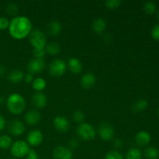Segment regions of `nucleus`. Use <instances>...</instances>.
<instances>
[{
  "mask_svg": "<svg viewBox=\"0 0 159 159\" xmlns=\"http://www.w3.org/2000/svg\"><path fill=\"white\" fill-rule=\"evenodd\" d=\"M120 4H121L120 0H107V1H106L105 2L106 7L110 9H116V8L119 7Z\"/></svg>",
  "mask_w": 159,
  "mask_h": 159,
  "instance_id": "nucleus-30",
  "label": "nucleus"
},
{
  "mask_svg": "<svg viewBox=\"0 0 159 159\" xmlns=\"http://www.w3.org/2000/svg\"><path fill=\"white\" fill-rule=\"evenodd\" d=\"M45 51L51 55H56L61 51V47L57 42H51L46 45Z\"/></svg>",
  "mask_w": 159,
  "mask_h": 159,
  "instance_id": "nucleus-22",
  "label": "nucleus"
},
{
  "mask_svg": "<svg viewBox=\"0 0 159 159\" xmlns=\"http://www.w3.org/2000/svg\"><path fill=\"white\" fill-rule=\"evenodd\" d=\"M23 78H24V74L23 71L19 69L12 70L8 75L9 82L12 83H19L23 80Z\"/></svg>",
  "mask_w": 159,
  "mask_h": 159,
  "instance_id": "nucleus-20",
  "label": "nucleus"
},
{
  "mask_svg": "<svg viewBox=\"0 0 159 159\" xmlns=\"http://www.w3.org/2000/svg\"><path fill=\"white\" fill-rule=\"evenodd\" d=\"M54 126L57 130L59 132L68 131L70 128V123L66 117L63 116H57L54 120Z\"/></svg>",
  "mask_w": 159,
  "mask_h": 159,
  "instance_id": "nucleus-12",
  "label": "nucleus"
},
{
  "mask_svg": "<svg viewBox=\"0 0 159 159\" xmlns=\"http://www.w3.org/2000/svg\"><path fill=\"white\" fill-rule=\"evenodd\" d=\"M148 106V102L146 99H139L132 105V110L135 113H139L145 110Z\"/></svg>",
  "mask_w": 159,
  "mask_h": 159,
  "instance_id": "nucleus-21",
  "label": "nucleus"
},
{
  "mask_svg": "<svg viewBox=\"0 0 159 159\" xmlns=\"http://www.w3.org/2000/svg\"><path fill=\"white\" fill-rule=\"evenodd\" d=\"M26 159H39V156L35 151L30 149L29 152L26 156Z\"/></svg>",
  "mask_w": 159,
  "mask_h": 159,
  "instance_id": "nucleus-35",
  "label": "nucleus"
},
{
  "mask_svg": "<svg viewBox=\"0 0 159 159\" xmlns=\"http://www.w3.org/2000/svg\"><path fill=\"white\" fill-rule=\"evenodd\" d=\"M77 135L83 141H91L96 135V129L89 123H82L76 129Z\"/></svg>",
  "mask_w": 159,
  "mask_h": 159,
  "instance_id": "nucleus-3",
  "label": "nucleus"
},
{
  "mask_svg": "<svg viewBox=\"0 0 159 159\" xmlns=\"http://www.w3.org/2000/svg\"><path fill=\"white\" fill-rule=\"evenodd\" d=\"M8 130L9 134L13 136H20L23 134L25 131V127L23 122L19 120H13L10 121L8 126Z\"/></svg>",
  "mask_w": 159,
  "mask_h": 159,
  "instance_id": "nucleus-11",
  "label": "nucleus"
},
{
  "mask_svg": "<svg viewBox=\"0 0 159 159\" xmlns=\"http://www.w3.org/2000/svg\"><path fill=\"white\" fill-rule=\"evenodd\" d=\"M72 117L73 120L76 123H78V124H82L83 122L84 119H85V115H84L83 112L81 111V110H76L72 114Z\"/></svg>",
  "mask_w": 159,
  "mask_h": 159,
  "instance_id": "nucleus-28",
  "label": "nucleus"
},
{
  "mask_svg": "<svg viewBox=\"0 0 159 159\" xmlns=\"http://www.w3.org/2000/svg\"><path fill=\"white\" fill-rule=\"evenodd\" d=\"M29 40L34 49L45 48L47 45V37L40 30H34L30 34Z\"/></svg>",
  "mask_w": 159,
  "mask_h": 159,
  "instance_id": "nucleus-5",
  "label": "nucleus"
},
{
  "mask_svg": "<svg viewBox=\"0 0 159 159\" xmlns=\"http://www.w3.org/2000/svg\"><path fill=\"white\" fill-rule=\"evenodd\" d=\"M6 73V68L2 65H0V75H3Z\"/></svg>",
  "mask_w": 159,
  "mask_h": 159,
  "instance_id": "nucleus-40",
  "label": "nucleus"
},
{
  "mask_svg": "<svg viewBox=\"0 0 159 159\" xmlns=\"http://www.w3.org/2000/svg\"><path fill=\"white\" fill-rule=\"evenodd\" d=\"M105 159H124L123 155L117 151H110L106 155Z\"/></svg>",
  "mask_w": 159,
  "mask_h": 159,
  "instance_id": "nucleus-29",
  "label": "nucleus"
},
{
  "mask_svg": "<svg viewBox=\"0 0 159 159\" xmlns=\"http://www.w3.org/2000/svg\"><path fill=\"white\" fill-rule=\"evenodd\" d=\"M10 148V152L14 158L19 159L26 156L30 151V146L26 141L23 140H18L12 143Z\"/></svg>",
  "mask_w": 159,
  "mask_h": 159,
  "instance_id": "nucleus-4",
  "label": "nucleus"
},
{
  "mask_svg": "<svg viewBox=\"0 0 159 159\" xmlns=\"http://www.w3.org/2000/svg\"><path fill=\"white\" fill-rule=\"evenodd\" d=\"M79 141L76 138H71L69 141V146L71 148H76L79 147Z\"/></svg>",
  "mask_w": 159,
  "mask_h": 159,
  "instance_id": "nucleus-37",
  "label": "nucleus"
},
{
  "mask_svg": "<svg viewBox=\"0 0 159 159\" xmlns=\"http://www.w3.org/2000/svg\"><path fill=\"white\" fill-rule=\"evenodd\" d=\"M113 146L116 148H121L124 146V141L120 138H116L113 141Z\"/></svg>",
  "mask_w": 159,
  "mask_h": 159,
  "instance_id": "nucleus-36",
  "label": "nucleus"
},
{
  "mask_svg": "<svg viewBox=\"0 0 159 159\" xmlns=\"http://www.w3.org/2000/svg\"><path fill=\"white\" fill-rule=\"evenodd\" d=\"M43 140V135L40 130H33L27 135V144L36 147L40 145Z\"/></svg>",
  "mask_w": 159,
  "mask_h": 159,
  "instance_id": "nucleus-10",
  "label": "nucleus"
},
{
  "mask_svg": "<svg viewBox=\"0 0 159 159\" xmlns=\"http://www.w3.org/2000/svg\"><path fill=\"white\" fill-rule=\"evenodd\" d=\"M18 6L15 3H9L6 6V12L9 15H16L18 12Z\"/></svg>",
  "mask_w": 159,
  "mask_h": 159,
  "instance_id": "nucleus-31",
  "label": "nucleus"
},
{
  "mask_svg": "<svg viewBox=\"0 0 159 159\" xmlns=\"http://www.w3.org/2000/svg\"><path fill=\"white\" fill-rule=\"evenodd\" d=\"M144 157L147 159H158V150L155 147H152V146L146 148L144 150Z\"/></svg>",
  "mask_w": 159,
  "mask_h": 159,
  "instance_id": "nucleus-25",
  "label": "nucleus"
},
{
  "mask_svg": "<svg viewBox=\"0 0 159 159\" xmlns=\"http://www.w3.org/2000/svg\"><path fill=\"white\" fill-rule=\"evenodd\" d=\"M24 80L26 83H31L34 81V77L31 73H27L24 75Z\"/></svg>",
  "mask_w": 159,
  "mask_h": 159,
  "instance_id": "nucleus-38",
  "label": "nucleus"
},
{
  "mask_svg": "<svg viewBox=\"0 0 159 159\" xmlns=\"http://www.w3.org/2000/svg\"><path fill=\"white\" fill-rule=\"evenodd\" d=\"M157 111H158V114L159 115V107H158V110H157Z\"/></svg>",
  "mask_w": 159,
  "mask_h": 159,
  "instance_id": "nucleus-43",
  "label": "nucleus"
},
{
  "mask_svg": "<svg viewBox=\"0 0 159 159\" xmlns=\"http://www.w3.org/2000/svg\"><path fill=\"white\" fill-rule=\"evenodd\" d=\"M32 101L34 105L37 108H43L47 105L48 99L45 94H43L42 92H37L34 94L32 98Z\"/></svg>",
  "mask_w": 159,
  "mask_h": 159,
  "instance_id": "nucleus-14",
  "label": "nucleus"
},
{
  "mask_svg": "<svg viewBox=\"0 0 159 159\" xmlns=\"http://www.w3.org/2000/svg\"><path fill=\"white\" fill-rule=\"evenodd\" d=\"M12 159H18V158H12Z\"/></svg>",
  "mask_w": 159,
  "mask_h": 159,
  "instance_id": "nucleus-44",
  "label": "nucleus"
},
{
  "mask_svg": "<svg viewBox=\"0 0 159 159\" xmlns=\"http://www.w3.org/2000/svg\"><path fill=\"white\" fill-rule=\"evenodd\" d=\"M61 24L57 20H52L50 22L47 26V31L51 36H57L61 31Z\"/></svg>",
  "mask_w": 159,
  "mask_h": 159,
  "instance_id": "nucleus-17",
  "label": "nucleus"
},
{
  "mask_svg": "<svg viewBox=\"0 0 159 159\" xmlns=\"http://www.w3.org/2000/svg\"><path fill=\"white\" fill-rule=\"evenodd\" d=\"M67 70V64L60 58L54 59L49 65V72L51 76L60 77L65 73Z\"/></svg>",
  "mask_w": 159,
  "mask_h": 159,
  "instance_id": "nucleus-6",
  "label": "nucleus"
},
{
  "mask_svg": "<svg viewBox=\"0 0 159 159\" xmlns=\"http://www.w3.org/2000/svg\"><path fill=\"white\" fill-rule=\"evenodd\" d=\"M6 103L8 110L14 115L21 114L26 108L25 99L19 93L9 95L6 99Z\"/></svg>",
  "mask_w": 159,
  "mask_h": 159,
  "instance_id": "nucleus-2",
  "label": "nucleus"
},
{
  "mask_svg": "<svg viewBox=\"0 0 159 159\" xmlns=\"http://www.w3.org/2000/svg\"><path fill=\"white\" fill-rule=\"evenodd\" d=\"M144 10L148 14H153L156 11V5L152 1H148L144 5Z\"/></svg>",
  "mask_w": 159,
  "mask_h": 159,
  "instance_id": "nucleus-27",
  "label": "nucleus"
},
{
  "mask_svg": "<svg viewBox=\"0 0 159 159\" xmlns=\"http://www.w3.org/2000/svg\"><path fill=\"white\" fill-rule=\"evenodd\" d=\"M46 85V81L44 80V79H43L41 77L36 78V79H34V81L32 82L33 88L37 92H41L42 90L44 89Z\"/></svg>",
  "mask_w": 159,
  "mask_h": 159,
  "instance_id": "nucleus-23",
  "label": "nucleus"
},
{
  "mask_svg": "<svg viewBox=\"0 0 159 159\" xmlns=\"http://www.w3.org/2000/svg\"><path fill=\"white\" fill-rule=\"evenodd\" d=\"M93 29L96 34H102L104 32L107 27V23L102 18H96V20L93 21Z\"/></svg>",
  "mask_w": 159,
  "mask_h": 159,
  "instance_id": "nucleus-19",
  "label": "nucleus"
},
{
  "mask_svg": "<svg viewBox=\"0 0 159 159\" xmlns=\"http://www.w3.org/2000/svg\"><path fill=\"white\" fill-rule=\"evenodd\" d=\"M99 137L103 141H110L114 137V129L113 126L107 122H103L98 129Z\"/></svg>",
  "mask_w": 159,
  "mask_h": 159,
  "instance_id": "nucleus-7",
  "label": "nucleus"
},
{
  "mask_svg": "<svg viewBox=\"0 0 159 159\" xmlns=\"http://www.w3.org/2000/svg\"><path fill=\"white\" fill-rule=\"evenodd\" d=\"M151 34L155 40H159V23L153 26L152 31H151Z\"/></svg>",
  "mask_w": 159,
  "mask_h": 159,
  "instance_id": "nucleus-34",
  "label": "nucleus"
},
{
  "mask_svg": "<svg viewBox=\"0 0 159 159\" xmlns=\"http://www.w3.org/2000/svg\"><path fill=\"white\" fill-rule=\"evenodd\" d=\"M45 54H46L45 48H39V49L34 50V55L36 58H43Z\"/></svg>",
  "mask_w": 159,
  "mask_h": 159,
  "instance_id": "nucleus-33",
  "label": "nucleus"
},
{
  "mask_svg": "<svg viewBox=\"0 0 159 159\" xmlns=\"http://www.w3.org/2000/svg\"><path fill=\"white\" fill-rule=\"evenodd\" d=\"M9 20L5 16H0V30H6L9 28Z\"/></svg>",
  "mask_w": 159,
  "mask_h": 159,
  "instance_id": "nucleus-32",
  "label": "nucleus"
},
{
  "mask_svg": "<svg viewBox=\"0 0 159 159\" xmlns=\"http://www.w3.org/2000/svg\"><path fill=\"white\" fill-rule=\"evenodd\" d=\"M135 141L137 144L141 147H144L147 146L151 141V136L148 132L144 130L139 131L135 136Z\"/></svg>",
  "mask_w": 159,
  "mask_h": 159,
  "instance_id": "nucleus-15",
  "label": "nucleus"
},
{
  "mask_svg": "<svg viewBox=\"0 0 159 159\" xmlns=\"http://www.w3.org/2000/svg\"><path fill=\"white\" fill-rule=\"evenodd\" d=\"M12 144V140L9 135L2 134L0 136V149L6 150L11 148Z\"/></svg>",
  "mask_w": 159,
  "mask_h": 159,
  "instance_id": "nucleus-26",
  "label": "nucleus"
},
{
  "mask_svg": "<svg viewBox=\"0 0 159 159\" xmlns=\"http://www.w3.org/2000/svg\"><path fill=\"white\" fill-rule=\"evenodd\" d=\"M156 16H157V18H158V20H159V10L158 11V12H157V13H156Z\"/></svg>",
  "mask_w": 159,
  "mask_h": 159,
  "instance_id": "nucleus-42",
  "label": "nucleus"
},
{
  "mask_svg": "<svg viewBox=\"0 0 159 159\" xmlns=\"http://www.w3.org/2000/svg\"><path fill=\"white\" fill-rule=\"evenodd\" d=\"M6 120H5V118L3 117L2 116L0 115V131L4 130L5 127H6Z\"/></svg>",
  "mask_w": 159,
  "mask_h": 159,
  "instance_id": "nucleus-39",
  "label": "nucleus"
},
{
  "mask_svg": "<svg viewBox=\"0 0 159 159\" xmlns=\"http://www.w3.org/2000/svg\"><path fill=\"white\" fill-rule=\"evenodd\" d=\"M45 68V61L43 58H36L34 57L28 63L27 68L28 71L31 74H37L40 73Z\"/></svg>",
  "mask_w": 159,
  "mask_h": 159,
  "instance_id": "nucleus-8",
  "label": "nucleus"
},
{
  "mask_svg": "<svg viewBox=\"0 0 159 159\" xmlns=\"http://www.w3.org/2000/svg\"><path fill=\"white\" fill-rule=\"evenodd\" d=\"M4 103H5V99L3 97H2V96H0V107L2 106Z\"/></svg>",
  "mask_w": 159,
  "mask_h": 159,
  "instance_id": "nucleus-41",
  "label": "nucleus"
},
{
  "mask_svg": "<svg viewBox=\"0 0 159 159\" xmlns=\"http://www.w3.org/2000/svg\"><path fill=\"white\" fill-rule=\"evenodd\" d=\"M125 159H142V152L138 148H131L127 151Z\"/></svg>",
  "mask_w": 159,
  "mask_h": 159,
  "instance_id": "nucleus-24",
  "label": "nucleus"
},
{
  "mask_svg": "<svg viewBox=\"0 0 159 159\" xmlns=\"http://www.w3.org/2000/svg\"><path fill=\"white\" fill-rule=\"evenodd\" d=\"M53 157L54 159H72L73 153L65 146H57L53 151Z\"/></svg>",
  "mask_w": 159,
  "mask_h": 159,
  "instance_id": "nucleus-9",
  "label": "nucleus"
},
{
  "mask_svg": "<svg viewBox=\"0 0 159 159\" xmlns=\"http://www.w3.org/2000/svg\"><path fill=\"white\" fill-rule=\"evenodd\" d=\"M96 81V79L93 73H86L81 79V84L83 88L89 89L94 86Z\"/></svg>",
  "mask_w": 159,
  "mask_h": 159,
  "instance_id": "nucleus-16",
  "label": "nucleus"
},
{
  "mask_svg": "<svg viewBox=\"0 0 159 159\" xmlns=\"http://www.w3.org/2000/svg\"><path fill=\"white\" fill-rule=\"evenodd\" d=\"M32 23L28 17L16 16L9 22V35L16 40H22L28 37L32 31Z\"/></svg>",
  "mask_w": 159,
  "mask_h": 159,
  "instance_id": "nucleus-1",
  "label": "nucleus"
},
{
  "mask_svg": "<svg viewBox=\"0 0 159 159\" xmlns=\"http://www.w3.org/2000/svg\"><path fill=\"white\" fill-rule=\"evenodd\" d=\"M68 67L70 71L74 74H79L82 70V62L79 59L75 57H71L68 60Z\"/></svg>",
  "mask_w": 159,
  "mask_h": 159,
  "instance_id": "nucleus-18",
  "label": "nucleus"
},
{
  "mask_svg": "<svg viewBox=\"0 0 159 159\" xmlns=\"http://www.w3.org/2000/svg\"><path fill=\"white\" fill-rule=\"evenodd\" d=\"M25 122L30 126H34L40 120V113L37 110H29L26 112L24 116Z\"/></svg>",
  "mask_w": 159,
  "mask_h": 159,
  "instance_id": "nucleus-13",
  "label": "nucleus"
}]
</instances>
